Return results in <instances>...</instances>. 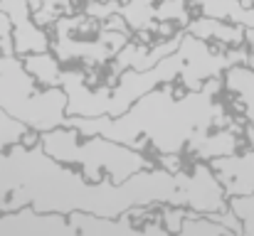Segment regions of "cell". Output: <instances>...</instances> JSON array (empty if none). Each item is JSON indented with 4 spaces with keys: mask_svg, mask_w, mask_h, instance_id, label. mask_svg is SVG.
<instances>
[{
    "mask_svg": "<svg viewBox=\"0 0 254 236\" xmlns=\"http://www.w3.org/2000/svg\"><path fill=\"white\" fill-rule=\"evenodd\" d=\"M32 204L40 212H91L99 217H124L156 204H180L190 212L215 214L230 209V197L210 160L192 170L153 165L124 182H91L74 165L60 162L40 143H15L0 150V212Z\"/></svg>",
    "mask_w": 254,
    "mask_h": 236,
    "instance_id": "6da1fadb",
    "label": "cell"
},
{
    "mask_svg": "<svg viewBox=\"0 0 254 236\" xmlns=\"http://www.w3.org/2000/svg\"><path fill=\"white\" fill-rule=\"evenodd\" d=\"M220 86V77L205 81V86L195 91L173 81L143 94L119 116H67L64 126H74L86 136L119 141L143 153L146 148H153L158 155H180L188 150L190 141L207 133L212 118L222 113L215 101V91Z\"/></svg>",
    "mask_w": 254,
    "mask_h": 236,
    "instance_id": "7a4b0ae2",
    "label": "cell"
},
{
    "mask_svg": "<svg viewBox=\"0 0 254 236\" xmlns=\"http://www.w3.org/2000/svg\"><path fill=\"white\" fill-rule=\"evenodd\" d=\"M40 143L60 162L79 167L91 182H101L106 177L114 182H124L131 175L156 165L143 150H136L131 145H124L104 136H86L74 126H60L45 131L40 133Z\"/></svg>",
    "mask_w": 254,
    "mask_h": 236,
    "instance_id": "3957f363",
    "label": "cell"
},
{
    "mask_svg": "<svg viewBox=\"0 0 254 236\" xmlns=\"http://www.w3.org/2000/svg\"><path fill=\"white\" fill-rule=\"evenodd\" d=\"M0 108L45 133L64 126L67 94L62 86H42L25 69L17 52H0Z\"/></svg>",
    "mask_w": 254,
    "mask_h": 236,
    "instance_id": "277c9868",
    "label": "cell"
},
{
    "mask_svg": "<svg viewBox=\"0 0 254 236\" xmlns=\"http://www.w3.org/2000/svg\"><path fill=\"white\" fill-rule=\"evenodd\" d=\"M0 236H77L67 214L40 212L32 204L0 212Z\"/></svg>",
    "mask_w": 254,
    "mask_h": 236,
    "instance_id": "5b68a950",
    "label": "cell"
},
{
    "mask_svg": "<svg viewBox=\"0 0 254 236\" xmlns=\"http://www.w3.org/2000/svg\"><path fill=\"white\" fill-rule=\"evenodd\" d=\"M178 52L183 54L185 59V67H183V74H180V86L188 89V91H195V89H202L205 81L220 77L222 72H227L230 67H235V59H222L217 57L202 40L192 37L190 32L183 35L180 45H178Z\"/></svg>",
    "mask_w": 254,
    "mask_h": 236,
    "instance_id": "8992f818",
    "label": "cell"
},
{
    "mask_svg": "<svg viewBox=\"0 0 254 236\" xmlns=\"http://www.w3.org/2000/svg\"><path fill=\"white\" fill-rule=\"evenodd\" d=\"M0 7L12 22V47L20 57L30 52H50L47 35L32 20L30 0H0Z\"/></svg>",
    "mask_w": 254,
    "mask_h": 236,
    "instance_id": "52a82bcc",
    "label": "cell"
},
{
    "mask_svg": "<svg viewBox=\"0 0 254 236\" xmlns=\"http://www.w3.org/2000/svg\"><path fill=\"white\" fill-rule=\"evenodd\" d=\"M69 222L77 236H141L143 229L131 224V214L124 217H99L91 212H74Z\"/></svg>",
    "mask_w": 254,
    "mask_h": 236,
    "instance_id": "ba28073f",
    "label": "cell"
},
{
    "mask_svg": "<svg viewBox=\"0 0 254 236\" xmlns=\"http://www.w3.org/2000/svg\"><path fill=\"white\" fill-rule=\"evenodd\" d=\"M25 69L37 79L42 86H60V77H62V67L60 59L50 52H30L20 57Z\"/></svg>",
    "mask_w": 254,
    "mask_h": 236,
    "instance_id": "9c48e42d",
    "label": "cell"
},
{
    "mask_svg": "<svg viewBox=\"0 0 254 236\" xmlns=\"http://www.w3.org/2000/svg\"><path fill=\"white\" fill-rule=\"evenodd\" d=\"M180 234L183 236H217V234H235V232H232L230 227L220 224L217 219L207 217V214L188 212V217L183 219Z\"/></svg>",
    "mask_w": 254,
    "mask_h": 236,
    "instance_id": "30bf717a",
    "label": "cell"
},
{
    "mask_svg": "<svg viewBox=\"0 0 254 236\" xmlns=\"http://www.w3.org/2000/svg\"><path fill=\"white\" fill-rule=\"evenodd\" d=\"M30 131L32 128H27L25 123H20L17 118H12L7 111L0 108V150H5V148H10V145H15L20 141H25V136Z\"/></svg>",
    "mask_w": 254,
    "mask_h": 236,
    "instance_id": "8fae6325",
    "label": "cell"
},
{
    "mask_svg": "<svg viewBox=\"0 0 254 236\" xmlns=\"http://www.w3.org/2000/svg\"><path fill=\"white\" fill-rule=\"evenodd\" d=\"M158 212H161V222H163V229L168 234H180V227H183V219L188 217L190 209L180 207V204H158Z\"/></svg>",
    "mask_w": 254,
    "mask_h": 236,
    "instance_id": "7c38bea8",
    "label": "cell"
},
{
    "mask_svg": "<svg viewBox=\"0 0 254 236\" xmlns=\"http://www.w3.org/2000/svg\"><path fill=\"white\" fill-rule=\"evenodd\" d=\"M0 52H15L12 47V22L0 7Z\"/></svg>",
    "mask_w": 254,
    "mask_h": 236,
    "instance_id": "4fadbf2b",
    "label": "cell"
}]
</instances>
